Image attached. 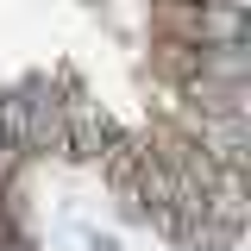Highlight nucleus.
<instances>
[{
	"instance_id": "obj_1",
	"label": "nucleus",
	"mask_w": 251,
	"mask_h": 251,
	"mask_svg": "<svg viewBox=\"0 0 251 251\" xmlns=\"http://www.w3.org/2000/svg\"><path fill=\"white\" fill-rule=\"evenodd\" d=\"M107 138H113V120L100 113V100H88V94L75 88V82H63V157L100 163Z\"/></svg>"
},
{
	"instance_id": "obj_2",
	"label": "nucleus",
	"mask_w": 251,
	"mask_h": 251,
	"mask_svg": "<svg viewBox=\"0 0 251 251\" xmlns=\"http://www.w3.org/2000/svg\"><path fill=\"white\" fill-rule=\"evenodd\" d=\"M25 113H31V132H25V157H50L63 151V82L50 75H25Z\"/></svg>"
},
{
	"instance_id": "obj_3",
	"label": "nucleus",
	"mask_w": 251,
	"mask_h": 251,
	"mask_svg": "<svg viewBox=\"0 0 251 251\" xmlns=\"http://www.w3.org/2000/svg\"><path fill=\"white\" fill-rule=\"evenodd\" d=\"M176 107L220 113V120H251V88H245V82H207V75H182V82H176Z\"/></svg>"
},
{
	"instance_id": "obj_4",
	"label": "nucleus",
	"mask_w": 251,
	"mask_h": 251,
	"mask_svg": "<svg viewBox=\"0 0 251 251\" xmlns=\"http://www.w3.org/2000/svg\"><path fill=\"white\" fill-rule=\"evenodd\" d=\"M0 239L31 251V232H25V214H19V201H0Z\"/></svg>"
},
{
	"instance_id": "obj_5",
	"label": "nucleus",
	"mask_w": 251,
	"mask_h": 251,
	"mask_svg": "<svg viewBox=\"0 0 251 251\" xmlns=\"http://www.w3.org/2000/svg\"><path fill=\"white\" fill-rule=\"evenodd\" d=\"M19 170H25V151H19V145L0 132V176H19Z\"/></svg>"
},
{
	"instance_id": "obj_6",
	"label": "nucleus",
	"mask_w": 251,
	"mask_h": 251,
	"mask_svg": "<svg viewBox=\"0 0 251 251\" xmlns=\"http://www.w3.org/2000/svg\"><path fill=\"white\" fill-rule=\"evenodd\" d=\"M188 6H226V13H245L251 0H188Z\"/></svg>"
},
{
	"instance_id": "obj_7",
	"label": "nucleus",
	"mask_w": 251,
	"mask_h": 251,
	"mask_svg": "<svg viewBox=\"0 0 251 251\" xmlns=\"http://www.w3.org/2000/svg\"><path fill=\"white\" fill-rule=\"evenodd\" d=\"M0 201H19V176H0Z\"/></svg>"
},
{
	"instance_id": "obj_8",
	"label": "nucleus",
	"mask_w": 251,
	"mask_h": 251,
	"mask_svg": "<svg viewBox=\"0 0 251 251\" xmlns=\"http://www.w3.org/2000/svg\"><path fill=\"white\" fill-rule=\"evenodd\" d=\"M0 251H25V245H6V239H0Z\"/></svg>"
}]
</instances>
